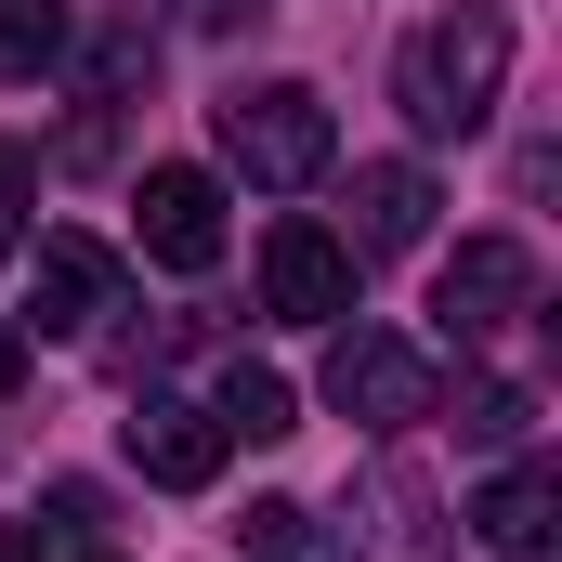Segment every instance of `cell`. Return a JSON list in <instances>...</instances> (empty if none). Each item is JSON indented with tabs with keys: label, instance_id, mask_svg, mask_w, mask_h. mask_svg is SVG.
Segmentation results:
<instances>
[{
	"label": "cell",
	"instance_id": "1",
	"mask_svg": "<svg viewBox=\"0 0 562 562\" xmlns=\"http://www.w3.org/2000/svg\"><path fill=\"white\" fill-rule=\"evenodd\" d=\"M497 92H510V13H497V0L431 13L419 40L393 53V105H406L419 144H471L484 119H497Z\"/></svg>",
	"mask_w": 562,
	"mask_h": 562
},
{
	"label": "cell",
	"instance_id": "2",
	"mask_svg": "<svg viewBox=\"0 0 562 562\" xmlns=\"http://www.w3.org/2000/svg\"><path fill=\"white\" fill-rule=\"evenodd\" d=\"M210 132H223V170H236V183H262V196H301V183L340 157L327 92H314V79H249V92H223V105H210Z\"/></svg>",
	"mask_w": 562,
	"mask_h": 562
},
{
	"label": "cell",
	"instance_id": "3",
	"mask_svg": "<svg viewBox=\"0 0 562 562\" xmlns=\"http://www.w3.org/2000/svg\"><path fill=\"white\" fill-rule=\"evenodd\" d=\"M327 406H340L353 431H419L445 393H431V353H419V340L340 314V340H327Z\"/></svg>",
	"mask_w": 562,
	"mask_h": 562
},
{
	"label": "cell",
	"instance_id": "4",
	"mask_svg": "<svg viewBox=\"0 0 562 562\" xmlns=\"http://www.w3.org/2000/svg\"><path fill=\"white\" fill-rule=\"evenodd\" d=\"M537 314V249L524 236H471L445 276H431V327L445 340H497V327H524Z\"/></svg>",
	"mask_w": 562,
	"mask_h": 562
},
{
	"label": "cell",
	"instance_id": "5",
	"mask_svg": "<svg viewBox=\"0 0 562 562\" xmlns=\"http://www.w3.org/2000/svg\"><path fill=\"white\" fill-rule=\"evenodd\" d=\"M327 562H445V524H431V484L406 458H380L367 484H353V510H340V537Z\"/></svg>",
	"mask_w": 562,
	"mask_h": 562
},
{
	"label": "cell",
	"instance_id": "6",
	"mask_svg": "<svg viewBox=\"0 0 562 562\" xmlns=\"http://www.w3.org/2000/svg\"><path fill=\"white\" fill-rule=\"evenodd\" d=\"M132 223H144V262H170V276H210L223 262V170H144V196H132Z\"/></svg>",
	"mask_w": 562,
	"mask_h": 562
},
{
	"label": "cell",
	"instance_id": "7",
	"mask_svg": "<svg viewBox=\"0 0 562 562\" xmlns=\"http://www.w3.org/2000/svg\"><path fill=\"white\" fill-rule=\"evenodd\" d=\"M262 301H276V327H340L353 314V249L327 223H276L262 236Z\"/></svg>",
	"mask_w": 562,
	"mask_h": 562
},
{
	"label": "cell",
	"instance_id": "8",
	"mask_svg": "<svg viewBox=\"0 0 562 562\" xmlns=\"http://www.w3.org/2000/svg\"><path fill=\"white\" fill-rule=\"evenodd\" d=\"M119 445H132V471H144V484H170V497L223 484V419H210V406H183V393H144Z\"/></svg>",
	"mask_w": 562,
	"mask_h": 562
},
{
	"label": "cell",
	"instance_id": "9",
	"mask_svg": "<svg viewBox=\"0 0 562 562\" xmlns=\"http://www.w3.org/2000/svg\"><path fill=\"white\" fill-rule=\"evenodd\" d=\"M40 340H92L105 314H119V249L105 236H40Z\"/></svg>",
	"mask_w": 562,
	"mask_h": 562
},
{
	"label": "cell",
	"instance_id": "10",
	"mask_svg": "<svg viewBox=\"0 0 562 562\" xmlns=\"http://www.w3.org/2000/svg\"><path fill=\"white\" fill-rule=\"evenodd\" d=\"M431 210H445V196H431L419 157H367V170H353V236H340V249H353V262H393V249L431 236Z\"/></svg>",
	"mask_w": 562,
	"mask_h": 562
},
{
	"label": "cell",
	"instance_id": "11",
	"mask_svg": "<svg viewBox=\"0 0 562 562\" xmlns=\"http://www.w3.org/2000/svg\"><path fill=\"white\" fill-rule=\"evenodd\" d=\"M550 471H537V458H510V471H497V484H484V510H471V537H484V550L497 562H537L550 550Z\"/></svg>",
	"mask_w": 562,
	"mask_h": 562
},
{
	"label": "cell",
	"instance_id": "12",
	"mask_svg": "<svg viewBox=\"0 0 562 562\" xmlns=\"http://www.w3.org/2000/svg\"><path fill=\"white\" fill-rule=\"evenodd\" d=\"M210 419H223V445H288V431H301V393H288L276 367H223Z\"/></svg>",
	"mask_w": 562,
	"mask_h": 562
},
{
	"label": "cell",
	"instance_id": "13",
	"mask_svg": "<svg viewBox=\"0 0 562 562\" xmlns=\"http://www.w3.org/2000/svg\"><path fill=\"white\" fill-rule=\"evenodd\" d=\"M66 53V0H0V79H40Z\"/></svg>",
	"mask_w": 562,
	"mask_h": 562
},
{
	"label": "cell",
	"instance_id": "14",
	"mask_svg": "<svg viewBox=\"0 0 562 562\" xmlns=\"http://www.w3.org/2000/svg\"><path fill=\"white\" fill-rule=\"evenodd\" d=\"M524 419H537L524 380H458V445H524Z\"/></svg>",
	"mask_w": 562,
	"mask_h": 562
},
{
	"label": "cell",
	"instance_id": "15",
	"mask_svg": "<svg viewBox=\"0 0 562 562\" xmlns=\"http://www.w3.org/2000/svg\"><path fill=\"white\" fill-rule=\"evenodd\" d=\"M26 196H40V157H26V144H0V262L26 249Z\"/></svg>",
	"mask_w": 562,
	"mask_h": 562
},
{
	"label": "cell",
	"instance_id": "16",
	"mask_svg": "<svg viewBox=\"0 0 562 562\" xmlns=\"http://www.w3.org/2000/svg\"><path fill=\"white\" fill-rule=\"evenodd\" d=\"M276 0H183V26H262Z\"/></svg>",
	"mask_w": 562,
	"mask_h": 562
},
{
	"label": "cell",
	"instance_id": "17",
	"mask_svg": "<svg viewBox=\"0 0 562 562\" xmlns=\"http://www.w3.org/2000/svg\"><path fill=\"white\" fill-rule=\"evenodd\" d=\"M13 393H26V327L0 314V406H13Z\"/></svg>",
	"mask_w": 562,
	"mask_h": 562
},
{
	"label": "cell",
	"instance_id": "18",
	"mask_svg": "<svg viewBox=\"0 0 562 562\" xmlns=\"http://www.w3.org/2000/svg\"><path fill=\"white\" fill-rule=\"evenodd\" d=\"M0 562H40V524H0Z\"/></svg>",
	"mask_w": 562,
	"mask_h": 562
}]
</instances>
